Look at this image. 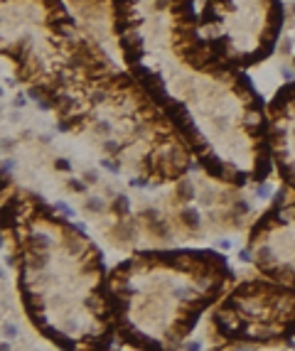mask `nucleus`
I'll use <instances>...</instances> for the list:
<instances>
[{
    "instance_id": "obj_5",
    "label": "nucleus",
    "mask_w": 295,
    "mask_h": 351,
    "mask_svg": "<svg viewBox=\"0 0 295 351\" xmlns=\"http://www.w3.org/2000/svg\"><path fill=\"white\" fill-rule=\"evenodd\" d=\"M0 332H3V337H5V339H15V337H17V324H10V322H5Z\"/></svg>"
},
{
    "instance_id": "obj_3",
    "label": "nucleus",
    "mask_w": 295,
    "mask_h": 351,
    "mask_svg": "<svg viewBox=\"0 0 295 351\" xmlns=\"http://www.w3.org/2000/svg\"><path fill=\"white\" fill-rule=\"evenodd\" d=\"M268 152L285 184L295 189V84L278 91L268 106Z\"/></svg>"
},
{
    "instance_id": "obj_1",
    "label": "nucleus",
    "mask_w": 295,
    "mask_h": 351,
    "mask_svg": "<svg viewBox=\"0 0 295 351\" xmlns=\"http://www.w3.org/2000/svg\"><path fill=\"white\" fill-rule=\"evenodd\" d=\"M216 327L234 339L275 341L295 334V287L275 280L238 285L214 315Z\"/></svg>"
},
{
    "instance_id": "obj_6",
    "label": "nucleus",
    "mask_w": 295,
    "mask_h": 351,
    "mask_svg": "<svg viewBox=\"0 0 295 351\" xmlns=\"http://www.w3.org/2000/svg\"><path fill=\"white\" fill-rule=\"evenodd\" d=\"M84 180L94 184V182H96V172H86V174H84Z\"/></svg>"
},
{
    "instance_id": "obj_2",
    "label": "nucleus",
    "mask_w": 295,
    "mask_h": 351,
    "mask_svg": "<svg viewBox=\"0 0 295 351\" xmlns=\"http://www.w3.org/2000/svg\"><path fill=\"white\" fill-rule=\"evenodd\" d=\"M244 261L256 263L271 280L295 287V202L273 206L256 224Z\"/></svg>"
},
{
    "instance_id": "obj_8",
    "label": "nucleus",
    "mask_w": 295,
    "mask_h": 351,
    "mask_svg": "<svg viewBox=\"0 0 295 351\" xmlns=\"http://www.w3.org/2000/svg\"><path fill=\"white\" fill-rule=\"evenodd\" d=\"M0 246H3V236H0Z\"/></svg>"
},
{
    "instance_id": "obj_4",
    "label": "nucleus",
    "mask_w": 295,
    "mask_h": 351,
    "mask_svg": "<svg viewBox=\"0 0 295 351\" xmlns=\"http://www.w3.org/2000/svg\"><path fill=\"white\" fill-rule=\"evenodd\" d=\"M86 211H94V214H101L103 211V202L101 199H96V197H94V199H86Z\"/></svg>"
},
{
    "instance_id": "obj_9",
    "label": "nucleus",
    "mask_w": 295,
    "mask_h": 351,
    "mask_svg": "<svg viewBox=\"0 0 295 351\" xmlns=\"http://www.w3.org/2000/svg\"><path fill=\"white\" fill-rule=\"evenodd\" d=\"M0 278H3V270H0Z\"/></svg>"
},
{
    "instance_id": "obj_7",
    "label": "nucleus",
    "mask_w": 295,
    "mask_h": 351,
    "mask_svg": "<svg viewBox=\"0 0 295 351\" xmlns=\"http://www.w3.org/2000/svg\"><path fill=\"white\" fill-rule=\"evenodd\" d=\"M0 351H10V344H8V341H3V344H0Z\"/></svg>"
}]
</instances>
